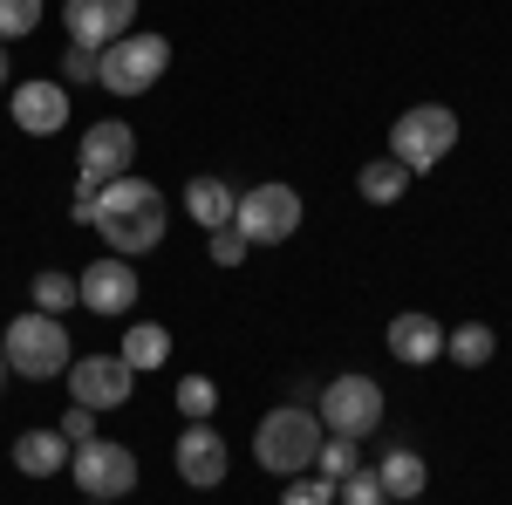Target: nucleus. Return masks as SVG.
Wrapping results in <instances>:
<instances>
[{"label":"nucleus","instance_id":"f257e3e1","mask_svg":"<svg viewBox=\"0 0 512 505\" xmlns=\"http://www.w3.org/2000/svg\"><path fill=\"white\" fill-rule=\"evenodd\" d=\"M96 233L110 239L117 260H130V253H158L164 233H171V205H164V192L144 185V178H110L103 198H96Z\"/></svg>","mask_w":512,"mask_h":505},{"label":"nucleus","instance_id":"f03ea898","mask_svg":"<svg viewBox=\"0 0 512 505\" xmlns=\"http://www.w3.org/2000/svg\"><path fill=\"white\" fill-rule=\"evenodd\" d=\"M321 437H328V430H321L315 410L280 403V410H267L260 430H253V458H260V471H274V478H301V471H315Z\"/></svg>","mask_w":512,"mask_h":505},{"label":"nucleus","instance_id":"7ed1b4c3","mask_svg":"<svg viewBox=\"0 0 512 505\" xmlns=\"http://www.w3.org/2000/svg\"><path fill=\"white\" fill-rule=\"evenodd\" d=\"M0 355H7V369L14 376H28V383H48V376H69V328H62V314H14L7 321V335H0Z\"/></svg>","mask_w":512,"mask_h":505},{"label":"nucleus","instance_id":"20e7f679","mask_svg":"<svg viewBox=\"0 0 512 505\" xmlns=\"http://www.w3.org/2000/svg\"><path fill=\"white\" fill-rule=\"evenodd\" d=\"M171 69V41L164 35H117L103 55H96V82L110 96H151Z\"/></svg>","mask_w":512,"mask_h":505},{"label":"nucleus","instance_id":"39448f33","mask_svg":"<svg viewBox=\"0 0 512 505\" xmlns=\"http://www.w3.org/2000/svg\"><path fill=\"white\" fill-rule=\"evenodd\" d=\"M451 151H458V117L444 103H417L390 123V157L403 171H437Z\"/></svg>","mask_w":512,"mask_h":505},{"label":"nucleus","instance_id":"423d86ee","mask_svg":"<svg viewBox=\"0 0 512 505\" xmlns=\"http://www.w3.org/2000/svg\"><path fill=\"white\" fill-rule=\"evenodd\" d=\"M321 430L328 437H369V430H383V389L369 383V376H335V383L321 389Z\"/></svg>","mask_w":512,"mask_h":505},{"label":"nucleus","instance_id":"0eeeda50","mask_svg":"<svg viewBox=\"0 0 512 505\" xmlns=\"http://www.w3.org/2000/svg\"><path fill=\"white\" fill-rule=\"evenodd\" d=\"M233 226L246 233V246H280L301 226V192L294 185H253V192H239Z\"/></svg>","mask_w":512,"mask_h":505},{"label":"nucleus","instance_id":"6e6552de","mask_svg":"<svg viewBox=\"0 0 512 505\" xmlns=\"http://www.w3.org/2000/svg\"><path fill=\"white\" fill-rule=\"evenodd\" d=\"M130 157H137V130H130V123H96V130L82 137L76 198H103L110 178H130Z\"/></svg>","mask_w":512,"mask_h":505},{"label":"nucleus","instance_id":"1a4fd4ad","mask_svg":"<svg viewBox=\"0 0 512 505\" xmlns=\"http://www.w3.org/2000/svg\"><path fill=\"white\" fill-rule=\"evenodd\" d=\"M69 478H76L89 499H123L137 485V458L123 444H110V437H89V444L69 451Z\"/></svg>","mask_w":512,"mask_h":505},{"label":"nucleus","instance_id":"9d476101","mask_svg":"<svg viewBox=\"0 0 512 505\" xmlns=\"http://www.w3.org/2000/svg\"><path fill=\"white\" fill-rule=\"evenodd\" d=\"M130 389H137V369L123 355H82V362H69V396L82 410H117V403H130Z\"/></svg>","mask_w":512,"mask_h":505},{"label":"nucleus","instance_id":"9b49d317","mask_svg":"<svg viewBox=\"0 0 512 505\" xmlns=\"http://www.w3.org/2000/svg\"><path fill=\"white\" fill-rule=\"evenodd\" d=\"M130 21H137V0H62V28L76 48H110L117 35H130Z\"/></svg>","mask_w":512,"mask_h":505},{"label":"nucleus","instance_id":"f8f14e48","mask_svg":"<svg viewBox=\"0 0 512 505\" xmlns=\"http://www.w3.org/2000/svg\"><path fill=\"white\" fill-rule=\"evenodd\" d=\"M76 287H82V308L89 314H130L137 308V267L130 260H110V253L89 260Z\"/></svg>","mask_w":512,"mask_h":505},{"label":"nucleus","instance_id":"ddd939ff","mask_svg":"<svg viewBox=\"0 0 512 505\" xmlns=\"http://www.w3.org/2000/svg\"><path fill=\"white\" fill-rule=\"evenodd\" d=\"M178 478L185 485H198V492H219V478H226V437L212 424H185V437H178Z\"/></svg>","mask_w":512,"mask_h":505},{"label":"nucleus","instance_id":"4468645a","mask_svg":"<svg viewBox=\"0 0 512 505\" xmlns=\"http://www.w3.org/2000/svg\"><path fill=\"white\" fill-rule=\"evenodd\" d=\"M14 123H21L28 137H55V130L69 123V89H55V82H21V89H14Z\"/></svg>","mask_w":512,"mask_h":505},{"label":"nucleus","instance_id":"2eb2a0df","mask_svg":"<svg viewBox=\"0 0 512 505\" xmlns=\"http://www.w3.org/2000/svg\"><path fill=\"white\" fill-rule=\"evenodd\" d=\"M390 355L396 362H410V369H424V362H437L444 355V328H437V314H396L390 321Z\"/></svg>","mask_w":512,"mask_h":505},{"label":"nucleus","instance_id":"dca6fc26","mask_svg":"<svg viewBox=\"0 0 512 505\" xmlns=\"http://www.w3.org/2000/svg\"><path fill=\"white\" fill-rule=\"evenodd\" d=\"M14 471H21V478H55V471H69V437H62V430H21V437H14Z\"/></svg>","mask_w":512,"mask_h":505},{"label":"nucleus","instance_id":"f3484780","mask_svg":"<svg viewBox=\"0 0 512 505\" xmlns=\"http://www.w3.org/2000/svg\"><path fill=\"white\" fill-rule=\"evenodd\" d=\"M369 471H376L383 499H424V485H431V471H424V458H417L410 444L383 451V465H369Z\"/></svg>","mask_w":512,"mask_h":505},{"label":"nucleus","instance_id":"a211bd4d","mask_svg":"<svg viewBox=\"0 0 512 505\" xmlns=\"http://www.w3.org/2000/svg\"><path fill=\"white\" fill-rule=\"evenodd\" d=\"M185 212H192L205 233H219V226H233L239 192L226 185V178H192V185H185Z\"/></svg>","mask_w":512,"mask_h":505},{"label":"nucleus","instance_id":"6ab92c4d","mask_svg":"<svg viewBox=\"0 0 512 505\" xmlns=\"http://www.w3.org/2000/svg\"><path fill=\"white\" fill-rule=\"evenodd\" d=\"M123 362L144 376V369H164L171 362V328H158V321H130V335H123Z\"/></svg>","mask_w":512,"mask_h":505},{"label":"nucleus","instance_id":"aec40b11","mask_svg":"<svg viewBox=\"0 0 512 505\" xmlns=\"http://www.w3.org/2000/svg\"><path fill=\"white\" fill-rule=\"evenodd\" d=\"M355 192L369 198V205H396V198L410 192V171H403L396 157H376V164H362V178H355Z\"/></svg>","mask_w":512,"mask_h":505},{"label":"nucleus","instance_id":"412c9836","mask_svg":"<svg viewBox=\"0 0 512 505\" xmlns=\"http://www.w3.org/2000/svg\"><path fill=\"white\" fill-rule=\"evenodd\" d=\"M492 349H499V335H492L485 321H465V328H451V335H444V355H451L458 369H485Z\"/></svg>","mask_w":512,"mask_h":505},{"label":"nucleus","instance_id":"4be33fe9","mask_svg":"<svg viewBox=\"0 0 512 505\" xmlns=\"http://www.w3.org/2000/svg\"><path fill=\"white\" fill-rule=\"evenodd\" d=\"M315 471L328 478V485H342L349 471H362V444H355V437H321V451H315Z\"/></svg>","mask_w":512,"mask_h":505},{"label":"nucleus","instance_id":"5701e85b","mask_svg":"<svg viewBox=\"0 0 512 505\" xmlns=\"http://www.w3.org/2000/svg\"><path fill=\"white\" fill-rule=\"evenodd\" d=\"M35 308L41 314H62V308H82V287L69 280V273H35Z\"/></svg>","mask_w":512,"mask_h":505},{"label":"nucleus","instance_id":"b1692460","mask_svg":"<svg viewBox=\"0 0 512 505\" xmlns=\"http://www.w3.org/2000/svg\"><path fill=\"white\" fill-rule=\"evenodd\" d=\"M212 410H219V389L205 383V376H185V383H178V417H192V424H212Z\"/></svg>","mask_w":512,"mask_h":505},{"label":"nucleus","instance_id":"393cba45","mask_svg":"<svg viewBox=\"0 0 512 505\" xmlns=\"http://www.w3.org/2000/svg\"><path fill=\"white\" fill-rule=\"evenodd\" d=\"M41 28V0H0V41H21Z\"/></svg>","mask_w":512,"mask_h":505},{"label":"nucleus","instance_id":"a878e982","mask_svg":"<svg viewBox=\"0 0 512 505\" xmlns=\"http://www.w3.org/2000/svg\"><path fill=\"white\" fill-rule=\"evenodd\" d=\"M335 505H390V499H383V485H376V471L362 465V471H349V478L335 485Z\"/></svg>","mask_w":512,"mask_h":505},{"label":"nucleus","instance_id":"bb28decb","mask_svg":"<svg viewBox=\"0 0 512 505\" xmlns=\"http://www.w3.org/2000/svg\"><path fill=\"white\" fill-rule=\"evenodd\" d=\"M280 505H335V485L328 478H287Z\"/></svg>","mask_w":512,"mask_h":505},{"label":"nucleus","instance_id":"cd10ccee","mask_svg":"<svg viewBox=\"0 0 512 505\" xmlns=\"http://www.w3.org/2000/svg\"><path fill=\"white\" fill-rule=\"evenodd\" d=\"M246 253H253V246H246L239 226H219V233H212V260H219V267H239Z\"/></svg>","mask_w":512,"mask_h":505},{"label":"nucleus","instance_id":"c85d7f7f","mask_svg":"<svg viewBox=\"0 0 512 505\" xmlns=\"http://www.w3.org/2000/svg\"><path fill=\"white\" fill-rule=\"evenodd\" d=\"M55 430H62V437H69V451H76V444H89V437H96V410H82V403H69Z\"/></svg>","mask_w":512,"mask_h":505},{"label":"nucleus","instance_id":"c756f323","mask_svg":"<svg viewBox=\"0 0 512 505\" xmlns=\"http://www.w3.org/2000/svg\"><path fill=\"white\" fill-rule=\"evenodd\" d=\"M62 76H69V82H96V48H76V41H69V55H62Z\"/></svg>","mask_w":512,"mask_h":505},{"label":"nucleus","instance_id":"7c9ffc66","mask_svg":"<svg viewBox=\"0 0 512 505\" xmlns=\"http://www.w3.org/2000/svg\"><path fill=\"white\" fill-rule=\"evenodd\" d=\"M0 89H7V41H0Z\"/></svg>","mask_w":512,"mask_h":505},{"label":"nucleus","instance_id":"2f4dec72","mask_svg":"<svg viewBox=\"0 0 512 505\" xmlns=\"http://www.w3.org/2000/svg\"><path fill=\"white\" fill-rule=\"evenodd\" d=\"M89 505H117V499H89Z\"/></svg>","mask_w":512,"mask_h":505},{"label":"nucleus","instance_id":"473e14b6","mask_svg":"<svg viewBox=\"0 0 512 505\" xmlns=\"http://www.w3.org/2000/svg\"><path fill=\"white\" fill-rule=\"evenodd\" d=\"M0 376H7V355H0Z\"/></svg>","mask_w":512,"mask_h":505}]
</instances>
